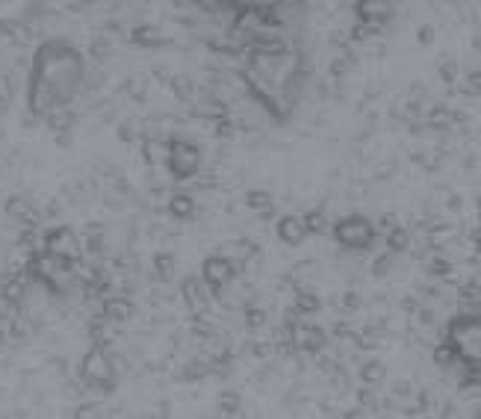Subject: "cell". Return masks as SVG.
<instances>
[{"label": "cell", "mask_w": 481, "mask_h": 419, "mask_svg": "<svg viewBox=\"0 0 481 419\" xmlns=\"http://www.w3.org/2000/svg\"><path fill=\"white\" fill-rule=\"evenodd\" d=\"M83 63L68 45L50 42L36 54L33 83H30V109L48 116L50 109H63L80 89Z\"/></svg>", "instance_id": "cell-1"}, {"label": "cell", "mask_w": 481, "mask_h": 419, "mask_svg": "<svg viewBox=\"0 0 481 419\" xmlns=\"http://www.w3.org/2000/svg\"><path fill=\"white\" fill-rule=\"evenodd\" d=\"M481 331L476 316H460L449 325V345H452L455 357H460L467 366H478V345H481Z\"/></svg>", "instance_id": "cell-2"}, {"label": "cell", "mask_w": 481, "mask_h": 419, "mask_svg": "<svg viewBox=\"0 0 481 419\" xmlns=\"http://www.w3.org/2000/svg\"><path fill=\"white\" fill-rule=\"evenodd\" d=\"M334 237L340 240L345 249H366V245L375 240V228H372L370 219L352 216V219H343L340 224H337Z\"/></svg>", "instance_id": "cell-3"}, {"label": "cell", "mask_w": 481, "mask_h": 419, "mask_svg": "<svg viewBox=\"0 0 481 419\" xmlns=\"http://www.w3.org/2000/svg\"><path fill=\"white\" fill-rule=\"evenodd\" d=\"M201 162V151L196 145H189V142H171V154H169V166L175 171V178L187 180L196 175Z\"/></svg>", "instance_id": "cell-4"}, {"label": "cell", "mask_w": 481, "mask_h": 419, "mask_svg": "<svg viewBox=\"0 0 481 419\" xmlns=\"http://www.w3.org/2000/svg\"><path fill=\"white\" fill-rule=\"evenodd\" d=\"M83 378L89 384H95V387H104V390H112V366L109 361L104 357V352H89L86 354V361H83Z\"/></svg>", "instance_id": "cell-5"}, {"label": "cell", "mask_w": 481, "mask_h": 419, "mask_svg": "<svg viewBox=\"0 0 481 419\" xmlns=\"http://www.w3.org/2000/svg\"><path fill=\"white\" fill-rule=\"evenodd\" d=\"M48 254L50 258H59V260H68L74 263L77 258V240L74 233H71L68 228H59L48 237Z\"/></svg>", "instance_id": "cell-6"}, {"label": "cell", "mask_w": 481, "mask_h": 419, "mask_svg": "<svg viewBox=\"0 0 481 419\" xmlns=\"http://www.w3.org/2000/svg\"><path fill=\"white\" fill-rule=\"evenodd\" d=\"M233 272H237V269H233V263L224 260V258H207V260H204V281H207L213 290L228 287Z\"/></svg>", "instance_id": "cell-7"}, {"label": "cell", "mask_w": 481, "mask_h": 419, "mask_svg": "<svg viewBox=\"0 0 481 419\" xmlns=\"http://www.w3.org/2000/svg\"><path fill=\"white\" fill-rule=\"evenodd\" d=\"M278 237L286 245H302L307 240V224L304 216H284L278 222Z\"/></svg>", "instance_id": "cell-8"}, {"label": "cell", "mask_w": 481, "mask_h": 419, "mask_svg": "<svg viewBox=\"0 0 481 419\" xmlns=\"http://www.w3.org/2000/svg\"><path fill=\"white\" fill-rule=\"evenodd\" d=\"M390 6H393L390 0H357V15L366 24H381L390 15Z\"/></svg>", "instance_id": "cell-9"}, {"label": "cell", "mask_w": 481, "mask_h": 419, "mask_svg": "<svg viewBox=\"0 0 481 419\" xmlns=\"http://www.w3.org/2000/svg\"><path fill=\"white\" fill-rule=\"evenodd\" d=\"M183 299L196 313L207 310V290H204V284H198V278H187L183 281Z\"/></svg>", "instance_id": "cell-10"}, {"label": "cell", "mask_w": 481, "mask_h": 419, "mask_svg": "<svg viewBox=\"0 0 481 419\" xmlns=\"http://www.w3.org/2000/svg\"><path fill=\"white\" fill-rule=\"evenodd\" d=\"M245 204H249L251 210L266 213V210H272V196H269V192H263V189H254V192L245 196Z\"/></svg>", "instance_id": "cell-11"}, {"label": "cell", "mask_w": 481, "mask_h": 419, "mask_svg": "<svg viewBox=\"0 0 481 419\" xmlns=\"http://www.w3.org/2000/svg\"><path fill=\"white\" fill-rule=\"evenodd\" d=\"M104 313L109 316V319H130V313H133V308L127 301H107L104 304Z\"/></svg>", "instance_id": "cell-12"}, {"label": "cell", "mask_w": 481, "mask_h": 419, "mask_svg": "<svg viewBox=\"0 0 481 419\" xmlns=\"http://www.w3.org/2000/svg\"><path fill=\"white\" fill-rule=\"evenodd\" d=\"M169 210L175 213L178 219H187V216H192V198L189 196H175L169 204Z\"/></svg>", "instance_id": "cell-13"}, {"label": "cell", "mask_w": 481, "mask_h": 419, "mask_svg": "<svg viewBox=\"0 0 481 419\" xmlns=\"http://www.w3.org/2000/svg\"><path fill=\"white\" fill-rule=\"evenodd\" d=\"M153 266H157V278L160 281H169L171 275H175V272H171V269H175V258H169V254H160V258L153 260Z\"/></svg>", "instance_id": "cell-14"}, {"label": "cell", "mask_w": 481, "mask_h": 419, "mask_svg": "<svg viewBox=\"0 0 481 419\" xmlns=\"http://www.w3.org/2000/svg\"><path fill=\"white\" fill-rule=\"evenodd\" d=\"M304 224H307V233H322L325 231V216L322 213H307Z\"/></svg>", "instance_id": "cell-15"}, {"label": "cell", "mask_w": 481, "mask_h": 419, "mask_svg": "<svg viewBox=\"0 0 481 419\" xmlns=\"http://www.w3.org/2000/svg\"><path fill=\"white\" fill-rule=\"evenodd\" d=\"M387 242H390L393 251H405L407 249V233L402 228H390V240Z\"/></svg>", "instance_id": "cell-16"}, {"label": "cell", "mask_w": 481, "mask_h": 419, "mask_svg": "<svg viewBox=\"0 0 481 419\" xmlns=\"http://www.w3.org/2000/svg\"><path fill=\"white\" fill-rule=\"evenodd\" d=\"M6 213H13V216H24V213H30V201L18 196V198H13L6 204Z\"/></svg>", "instance_id": "cell-17"}, {"label": "cell", "mask_w": 481, "mask_h": 419, "mask_svg": "<svg viewBox=\"0 0 481 419\" xmlns=\"http://www.w3.org/2000/svg\"><path fill=\"white\" fill-rule=\"evenodd\" d=\"M219 407H222L224 414H237V411H240V396H233V393L222 396V398H219Z\"/></svg>", "instance_id": "cell-18"}, {"label": "cell", "mask_w": 481, "mask_h": 419, "mask_svg": "<svg viewBox=\"0 0 481 419\" xmlns=\"http://www.w3.org/2000/svg\"><path fill=\"white\" fill-rule=\"evenodd\" d=\"M22 284H18V281H6L4 284V299L6 301H18V299H22Z\"/></svg>", "instance_id": "cell-19"}, {"label": "cell", "mask_w": 481, "mask_h": 419, "mask_svg": "<svg viewBox=\"0 0 481 419\" xmlns=\"http://www.w3.org/2000/svg\"><path fill=\"white\" fill-rule=\"evenodd\" d=\"M299 308L302 310H316L319 308V299H313V295H307V292H299Z\"/></svg>", "instance_id": "cell-20"}, {"label": "cell", "mask_w": 481, "mask_h": 419, "mask_svg": "<svg viewBox=\"0 0 481 419\" xmlns=\"http://www.w3.org/2000/svg\"><path fill=\"white\" fill-rule=\"evenodd\" d=\"M381 375H384V366H378V363L363 366V378H366V381H378Z\"/></svg>", "instance_id": "cell-21"}, {"label": "cell", "mask_w": 481, "mask_h": 419, "mask_svg": "<svg viewBox=\"0 0 481 419\" xmlns=\"http://www.w3.org/2000/svg\"><path fill=\"white\" fill-rule=\"evenodd\" d=\"M231 4H240V6H254V9H263V6H275L278 0H231Z\"/></svg>", "instance_id": "cell-22"}, {"label": "cell", "mask_w": 481, "mask_h": 419, "mask_svg": "<svg viewBox=\"0 0 481 419\" xmlns=\"http://www.w3.org/2000/svg\"><path fill=\"white\" fill-rule=\"evenodd\" d=\"M249 325H251V328H260V325H266V313L258 310V308L249 310Z\"/></svg>", "instance_id": "cell-23"}, {"label": "cell", "mask_w": 481, "mask_h": 419, "mask_svg": "<svg viewBox=\"0 0 481 419\" xmlns=\"http://www.w3.org/2000/svg\"><path fill=\"white\" fill-rule=\"evenodd\" d=\"M432 39H434V30H432V27H423V30H419V42H423V45H428Z\"/></svg>", "instance_id": "cell-24"}, {"label": "cell", "mask_w": 481, "mask_h": 419, "mask_svg": "<svg viewBox=\"0 0 481 419\" xmlns=\"http://www.w3.org/2000/svg\"><path fill=\"white\" fill-rule=\"evenodd\" d=\"M0 343H4V331H0Z\"/></svg>", "instance_id": "cell-25"}]
</instances>
